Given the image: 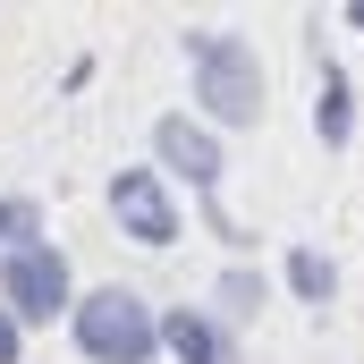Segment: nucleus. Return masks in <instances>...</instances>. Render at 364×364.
Masks as SVG:
<instances>
[{"label":"nucleus","mask_w":364,"mask_h":364,"mask_svg":"<svg viewBox=\"0 0 364 364\" xmlns=\"http://www.w3.org/2000/svg\"><path fill=\"white\" fill-rule=\"evenodd\" d=\"M178 60H186V102L203 127H255L263 119V51L229 26H186L178 34Z\"/></svg>","instance_id":"1"},{"label":"nucleus","mask_w":364,"mask_h":364,"mask_svg":"<svg viewBox=\"0 0 364 364\" xmlns=\"http://www.w3.org/2000/svg\"><path fill=\"white\" fill-rule=\"evenodd\" d=\"M68 339H77V356L85 364H161V305L144 296V288H127V279H102L77 296V314H68Z\"/></svg>","instance_id":"2"},{"label":"nucleus","mask_w":364,"mask_h":364,"mask_svg":"<svg viewBox=\"0 0 364 364\" xmlns=\"http://www.w3.org/2000/svg\"><path fill=\"white\" fill-rule=\"evenodd\" d=\"M77 263H68V246H51V237H26L17 255H0V305L26 322V331H51V322H68L77 314Z\"/></svg>","instance_id":"3"},{"label":"nucleus","mask_w":364,"mask_h":364,"mask_svg":"<svg viewBox=\"0 0 364 364\" xmlns=\"http://www.w3.org/2000/svg\"><path fill=\"white\" fill-rule=\"evenodd\" d=\"M153 170L195 195V212H220V178H229V144L220 127H203L195 110H161L153 119Z\"/></svg>","instance_id":"4"},{"label":"nucleus","mask_w":364,"mask_h":364,"mask_svg":"<svg viewBox=\"0 0 364 364\" xmlns=\"http://www.w3.org/2000/svg\"><path fill=\"white\" fill-rule=\"evenodd\" d=\"M102 203H110V220H119V237H136L144 255H170V246L186 237L178 186L161 178L153 161H127V170H110V186H102Z\"/></svg>","instance_id":"5"},{"label":"nucleus","mask_w":364,"mask_h":364,"mask_svg":"<svg viewBox=\"0 0 364 364\" xmlns=\"http://www.w3.org/2000/svg\"><path fill=\"white\" fill-rule=\"evenodd\" d=\"M161 348L170 364H246L237 322H220L212 305H161Z\"/></svg>","instance_id":"6"},{"label":"nucleus","mask_w":364,"mask_h":364,"mask_svg":"<svg viewBox=\"0 0 364 364\" xmlns=\"http://www.w3.org/2000/svg\"><path fill=\"white\" fill-rule=\"evenodd\" d=\"M314 136H322V153L356 144V85H348L339 60H322V77H314Z\"/></svg>","instance_id":"7"},{"label":"nucleus","mask_w":364,"mask_h":364,"mask_svg":"<svg viewBox=\"0 0 364 364\" xmlns=\"http://www.w3.org/2000/svg\"><path fill=\"white\" fill-rule=\"evenodd\" d=\"M279 279H288V296H296V305H314V314H331V305H339V263H331L322 246H305V237L279 255Z\"/></svg>","instance_id":"8"},{"label":"nucleus","mask_w":364,"mask_h":364,"mask_svg":"<svg viewBox=\"0 0 364 364\" xmlns=\"http://www.w3.org/2000/svg\"><path fill=\"white\" fill-rule=\"evenodd\" d=\"M212 296H220V322H237V314H255V305L272 296V279L255 272V263H220V279H212Z\"/></svg>","instance_id":"9"},{"label":"nucleus","mask_w":364,"mask_h":364,"mask_svg":"<svg viewBox=\"0 0 364 364\" xmlns=\"http://www.w3.org/2000/svg\"><path fill=\"white\" fill-rule=\"evenodd\" d=\"M0 364H26V322L0 305Z\"/></svg>","instance_id":"10"},{"label":"nucleus","mask_w":364,"mask_h":364,"mask_svg":"<svg viewBox=\"0 0 364 364\" xmlns=\"http://www.w3.org/2000/svg\"><path fill=\"white\" fill-rule=\"evenodd\" d=\"M339 17H348V26H356V34H364V0H348V9H339Z\"/></svg>","instance_id":"11"}]
</instances>
